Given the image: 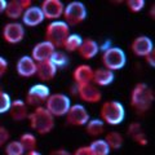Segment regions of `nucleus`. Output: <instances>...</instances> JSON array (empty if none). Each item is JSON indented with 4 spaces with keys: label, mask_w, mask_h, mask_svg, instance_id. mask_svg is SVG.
Listing matches in <instances>:
<instances>
[{
    "label": "nucleus",
    "mask_w": 155,
    "mask_h": 155,
    "mask_svg": "<svg viewBox=\"0 0 155 155\" xmlns=\"http://www.w3.org/2000/svg\"><path fill=\"white\" fill-rule=\"evenodd\" d=\"M130 51L134 56L137 57H146L149 53L154 51L153 40L146 35H140L133 39L132 44H130Z\"/></svg>",
    "instance_id": "f8f14e48"
},
{
    "label": "nucleus",
    "mask_w": 155,
    "mask_h": 155,
    "mask_svg": "<svg viewBox=\"0 0 155 155\" xmlns=\"http://www.w3.org/2000/svg\"><path fill=\"white\" fill-rule=\"evenodd\" d=\"M81 41H83V38L79 34H70L65 40L62 48H65V51L67 52H76L79 49V47L81 45Z\"/></svg>",
    "instance_id": "a878e982"
},
{
    "label": "nucleus",
    "mask_w": 155,
    "mask_h": 155,
    "mask_svg": "<svg viewBox=\"0 0 155 155\" xmlns=\"http://www.w3.org/2000/svg\"><path fill=\"white\" fill-rule=\"evenodd\" d=\"M105 123L101 119H89V122L85 124V132L91 137H98L105 132Z\"/></svg>",
    "instance_id": "5701e85b"
},
{
    "label": "nucleus",
    "mask_w": 155,
    "mask_h": 155,
    "mask_svg": "<svg viewBox=\"0 0 155 155\" xmlns=\"http://www.w3.org/2000/svg\"><path fill=\"white\" fill-rule=\"evenodd\" d=\"M54 51H56V48L53 47L49 41L43 40V41H39L34 45L30 57L36 62V64H39V62H44V61H49V58L52 57Z\"/></svg>",
    "instance_id": "ddd939ff"
},
{
    "label": "nucleus",
    "mask_w": 155,
    "mask_h": 155,
    "mask_svg": "<svg viewBox=\"0 0 155 155\" xmlns=\"http://www.w3.org/2000/svg\"><path fill=\"white\" fill-rule=\"evenodd\" d=\"M12 105V98L7 92H4L3 89H0V114L8 113Z\"/></svg>",
    "instance_id": "c756f323"
},
{
    "label": "nucleus",
    "mask_w": 155,
    "mask_h": 155,
    "mask_svg": "<svg viewBox=\"0 0 155 155\" xmlns=\"http://www.w3.org/2000/svg\"><path fill=\"white\" fill-rule=\"evenodd\" d=\"M49 61L53 64V66L58 69V67H65L67 64H69V58H67V54L62 51H54L53 52L52 57L49 58Z\"/></svg>",
    "instance_id": "cd10ccee"
},
{
    "label": "nucleus",
    "mask_w": 155,
    "mask_h": 155,
    "mask_svg": "<svg viewBox=\"0 0 155 155\" xmlns=\"http://www.w3.org/2000/svg\"><path fill=\"white\" fill-rule=\"evenodd\" d=\"M9 138H11V133H9V130L0 125V147H2L3 145L8 143Z\"/></svg>",
    "instance_id": "2f4dec72"
},
{
    "label": "nucleus",
    "mask_w": 155,
    "mask_h": 155,
    "mask_svg": "<svg viewBox=\"0 0 155 155\" xmlns=\"http://www.w3.org/2000/svg\"><path fill=\"white\" fill-rule=\"evenodd\" d=\"M102 64L105 69L113 72L116 70H122L127 64V56L122 48L109 47L102 53Z\"/></svg>",
    "instance_id": "39448f33"
},
{
    "label": "nucleus",
    "mask_w": 155,
    "mask_h": 155,
    "mask_svg": "<svg viewBox=\"0 0 155 155\" xmlns=\"http://www.w3.org/2000/svg\"><path fill=\"white\" fill-rule=\"evenodd\" d=\"M40 9L44 14V18L57 21L64 14L65 4L61 0H44L40 5Z\"/></svg>",
    "instance_id": "9b49d317"
},
{
    "label": "nucleus",
    "mask_w": 155,
    "mask_h": 155,
    "mask_svg": "<svg viewBox=\"0 0 155 155\" xmlns=\"http://www.w3.org/2000/svg\"><path fill=\"white\" fill-rule=\"evenodd\" d=\"M49 96H51V91L45 84L43 83L34 84L26 93V105L39 107L43 104H45V101L48 100Z\"/></svg>",
    "instance_id": "6e6552de"
},
{
    "label": "nucleus",
    "mask_w": 155,
    "mask_h": 155,
    "mask_svg": "<svg viewBox=\"0 0 155 155\" xmlns=\"http://www.w3.org/2000/svg\"><path fill=\"white\" fill-rule=\"evenodd\" d=\"M21 18H22V25L27 27H35L43 23V21L45 19L40 7H36V5H31L27 9H25Z\"/></svg>",
    "instance_id": "dca6fc26"
},
{
    "label": "nucleus",
    "mask_w": 155,
    "mask_h": 155,
    "mask_svg": "<svg viewBox=\"0 0 155 155\" xmlns=\"http://www.w3.org/2000/svg\"><path fill=\"white\" fill-rule=\"evenodd\" d=\"M70 106H71V101L67 94L53 93L48 97L44 107L53 115V118H56V116H65L67 111H69Z\"/></svg>",
    "instance_id": "423d86ee"
},
{
    "label": "nucleus",
    "mask_w": 155,
    "mask_h": 155,
    "mask_svg": "<svg viewBox=\"0 0 155 155\" xmlns=\"http://www.w3.org/2000/svg\"><path fill=\"white\" fill-rule=\"evenodd\" d=\"M23 154H25V150H23L19 141H9L5 145V155H23Z\"/></svg>",
    "instance_id": "c85d7f7f"
},
{
    "label": "nucleus",
    "mask_w": 155,
    "mask_h": 155,
    "mask_svg": "<svg viewBox=\"0 0 155 155\" xmlns=\"http://www.w3.org/2000/svg\"><path fill=\"white\" fill-rule=\"evenodd\" d=\"M72 79L75 85H84L92 83L93 79V69L89 65H79L72 72Z\"/></svg>",
    "instance_id": "a211bd4d"
},
{
    "label": "nucleus",
    "mask_w": 155,
    "mask_h": 155,
    "mask_svg": "<svg viewBox=\"0 0 155 155\" xmlns=\"http://www.w3.org/2000/svg\"><path fill=\"white\" fill-rule=\"evenodd\" d=\"M65 116H66V122L71 125H75V127H83L91 119L88 110L80 104L71 105Z\"/></svg>",
    "instance_id": "1a4fd4ad"
},
{
    "label": "nucleus",
    "mask_w": 155,
    "mask_h": 155,
    "mask_svg": "<svg viewBox=\"0 0 155 155\" xmlns=\"http://www.w3.org/2000/svg\"><path fill=\"white\" fill-rule=\"evenodd\" d=\"M70 35V27L65 21H52L45 28V40L49 41L54 48L64 45L67 36Z\"/></svg>",
    "instance_id": "20e7f679"
},
{
    "label": "nucleus",
    "mask_w": 155,
    "mask_h": 155,
    "mask_svg": "<svg viewBox=\"0 0 155 155\" xmlns=\"http://www.w3.org/2000/svg\"><path fill=\"white\" fill-rule=\"evenodd\" d=\"M154 102V92L147 84L137 83L130 92V105L137 114H143Z\"/></svg>",
    "instance_id": "f257e3e1"
},
{
    "label": "nucleus",
    "mask_w": 155,
    "mask_h": 155,
    "mask_svg": "<svg viewBox=\"0 0 155 155\" xmlns=\"http://www.w3.org/2000/svg\"><path fill=\"white\" fill-rule=\"evenodd\" d=\"M115 79V74L113 71H110L107 69H97L93 70V79H92V83L96 87H106L111 84Z\"/></svg>",
    "instance_id": "aec40b11"
},
{
    "label": "nucleus",
    "mask_w": 155,
    "mask_h": 155,
    "mask_svg": "<svg viewBox=\"0 0 155 155\" xmlns=\"http://www.w3.org/2000/svg\"><path fill=\"white\" fill-rule=\"evenodd\" d=\"M25 38V26L17 21L7 23L3 28V39L9 44H18Z\"/></svg>",
    "instance_id": "9d476101"
},
{
    "label": "nucleus",
    "mask_w": 155,
    "mask_h": 155,
    "mask_svg": "<svg viewBox=\"0 0 155 155\" xmlns=\"http://www.w3.org/2000/svg\"><path fill=\"white\" fill-rule=\"evenodd\" d=\"M72 155H93V154H92V151L89 150L88 146H81L79 149H76L75 153Z\"/></svg>",
    "instance_id": "c9c22d12"
},
{
    "label": "nucleus",
    "mask_w": 155,
    "mask_h": 155,
    "mask_svg": "<svg viewBox=\"0 0 155 155\" xmlns=\"http://www.w3.org/2000/svg\"><path fill=\"white\" fill-rule=\"evenodd\" d=\"M104 140L109 145L110 150H116V149L122 147L124 143V137L122 136V133L116 132V130H110L109 133H106Z\"/></svg>",
    "instance_id": "b1692460"
},
{
    "label": "nucleus",
    "mask_w": 155,
    "mask_h": 155,
    "mask_svg": "<svg viewBox=\"0 0 155 155\" xmlns=\"http://www.w3.org/2000/svg\"><path fill=\"white\" fill-rule=\"evenodd\" d=\"M132 138H133L138 145H141V146H145V145H147V138H146V136H145L143 132H140V133H137V134H134Z\"/></svg>",
    "instance_id": "72a5a7b5"
},
{
    "label": "nucleus",
    "mask_w": 155,
    "mask_h": 155,
    "mask_svg": "<svg viewBox=\"0 0 155 155\" xmlns=\"http://www.w3.org/2000/svg\"><path fill=\"white\" fill-rule=\"evenodd\" d=\"M32 3L30 0H11V2H7V7H5V16L8 18L13 19V21H17L18 18L22 17L25 9H27L28 7H31Z\"/></svg>",
    "instance_id": "2eb2a0df"
},
{
    "label": "nucleus",
    "mask_w": 155,
    "mask_h": 155,
    "mask_svg": "<svg viewBox=\"0 0 155 155\" xmlns=\"http://www.w3.org/2000/svg\"><path fill=\"white\" fill-rule=\"evenodd\" d=\"M23 155H41L38 150H32V151H28V153H25Z\"/></svg>",
    "instance_id": "ea45409f"
},
{
    "label": "nucleus",
    "mask_w": 155,
    "mask_h": 155,
    "mask_svg": "<svg viewBox=\"0 0 155 155\" xmlns=\"http://www.w3.org/2000/svg\"><path fill=\"white\" fill-rule=\"evenodd\" d=\"M17 74L22 78H31L36 74V62L30 56H22L16 64Z\"/></svg>",
    "instance_id": "f3484780"
},
{
    "label": "nucleus",
    "mask_w": 155,
    "mask_h": 155,
    "mask_svg": "<svg viewBox=\"0 0 155 155\" xmlns=\"http://www.w3.org/2000/svg\"><path fill=\"white\" fill-rule=\"evenodd\" d=\"M78 96L80 97L81 101H84L87 104H97L102 98L101 91L93 83L78 87Z\"/></svg>",
    "instance_id": "4468645a"
},
{
    "label": "nucleus",
    "mask_w": 155,
    "mask_h": 155,
    "mask_svg": "<svg viewBox=\"0 0 155 155\" xmlns=\"http://www.w3.org/2000/svg\"><path fill=\"white\" fill-rule=\"evenodd\" d=\"M5 7H7V2H5V0H0V14L4 13V11H5Z\"/></svg>",
    "instance_id": "58836bf2"
},
{
    "label": "nucleus",
    "mask_w": 155,
    "mask_h": 155,
    "mask_svg": "<svg viewBox=\"0 0 155 155\" xmlns=\"http://www.w3.org/2000/svg\"><path fill=\"white\" fill-rule=\"evenodd\" d=\"M127 7H128V9L130 12L138 13L140 11H142V9L145 8V2L143 0H128Z\"/></svg>",
    "instance_id": "7c9ffc66"
},
{
    "label": "nucleus",
    "mask_w": 155,
    "mask_h": 155,
    "mask_svg": "<svg viewBox=\"0 0 155 155\" xmlns=\"http://www.w3.org/2000/svg\"><path fill=\"white\" fill-rule=\"evenodd\" d=\"M88 147L93 155H109L111 151L109 145L106 143V141L105 140H101V138L93 140V141L88 145Z\"/></svg>",
    "instance_id": "393cba45"
},
{
    "label": "nucleus",
    "mask_w": 155,
    "mask_h": 155,
    "mask_svg": "<svg viewBox=\"0 0 155 155\" xmlns=\"http://www.w3.org/2000/svg\"><path fill=\"white\" fill-rule=\"evenodd\" d=\"M125 118V109L123 104L119 101H106L102 104L100 110V119L105 124L109 125H118L124 120Z\"/></svg>",
    "instance_id": "7ed1b4c3"
},
{
    "label": "nucleus",
    "mask_w": 155,
    "mask_h": 155,
    "mask_svg": "<svg viewBox=\"0 0 155 155\" xmlns=\"http://www.w3.org/2000/svg\"><path fill=\"white\" fill-rule=\"evenodd\" d=\"M7 71H8V61L4 57L0 56V79L4 76Z\"/></svg>",
    "instance_id": "f704fd0d"
},
{
    "label": "nucleus",
    "mask_w": 155,
    "mask_h": 155,
    "mask_svg": "<svg viewBox=\"0 0 155 155\" xmlns=\"http://www.w3.org/2000/svg\"><path fill=\"white\" fill-rule=\"evenodd\" d=\"M27 118L30 127L39 134H48L54 128V118L44 106L35 107L28 114Z\"/></svg>",
    "instance_id": "f03ea898"
},
{
    "label": "nucleus",
    "mask_w": 155,
    "mask_h": 155,
    "mask_svg": "<svg viewBox=\"0 0 155 155\" xmlns=\"http://www.w3.org/2000/svg\"><path fill=\"white\" fill-rule=\"evenodd\" d=\"M57 69L51 61H44V62H39L36 64V76L41 81H49L56 76Z\"/></svg>",
    "instance_id": "412c9836"
},
{
    "label": "nucleus",
    "mask_w": 155,
    "mask_h": 155,
    "mask_svg": "<svg viewBox=\"0 0 155 155\" xmlns=\"http://www.w3.org/2000/svg\"><path fill=\"white\" fill-rule=\"evenodd\" d=\"M145 61L147 62V64L151 66V67H154L155 66V49L151 52V53H149V54L145 57Z\"/></svg>",
    "instance_id": "e433bc0d"
},
{
    "label": "nucleus",
    "mask_w": 155,
    "mask_h": 155,
    "mask_svg": "<svg viewBox=\"0 0 155 155\" xmlns=\"http://www.w3.org/2000/svg\"><path fill=\"white\" fill-rule=\"evenodd\" d=\"M49 155H72V154L69 153L65 149H57V150H52L49 153Z\"/></svg>",
    "instance_id": "4c0bfd02"
},
{
    "label": "nucleus",
    "mask_w": 155,
    "mask_h": 155,
    "mask_svg": "<svg viewBox=\"0 0 155 155\" xmlns=\"http://www.w3.org/2000/svg\"><path fill=\"white\" fill-rule=\"evenodd\" d=\"M98 51H100V44L96 40H93V39H83L81 45L78 49L83 60H92V58H94Z\"/></svg>",
    "instance_id": "6ab92c4d"
},
{
    "label": "nucleus",
    "mask_w": 155,
    "mask_h": 155,
    "mask_svg": "<svg viewBox=\"0 0 155 155\" xmlns=\"http://www.w3.org/2000/svg\"><path fill=\"white\" fill-rule=\"evenodd\" d=\"M18 141H19V143L22 145L23 150H25V153L32 151V150H36L38 141H36V137L32 133H23V134H21V137H19Z\"/></svg>",
    "instance_id": "bb28decb"
},
{
    "label": "nucleus",
    "mask_w": 155,
    "mask_h": 155,
    "mask_svg": "<svg viewBox=\"0 0 155 155\" xmlns=\"http://www.w3.org/2000/svg\"><path fill=\"white\" fill-rule=\"evenodd\" d=\"M11 114L12 119L16 122H22L28 116V110H27V105L23 100H16L12 101L11 109L8 111Z\"/></svg>",
    "instance_id": "4be33fe9"
},
{
    "label": "nucleus",
    "mask_w": 155,
    "mask_h": 155,
    "mask_svg": "<svg viewBox=\"0 0 155 155\" xmlns=\"http://www.w3.org/2000/svg\"><path fill=\"white\" fill-rule=\"evenodd\" d=\"M140 132H142V127H141V124H140V123L133 122V123L129 124V127H128V134L130 136V137H133L134 134H137Z\"/></svg>",
    "instance_id": "473e14b6"
},
{
    "label": "nucleus",
    "mask_w": 155,
    "mask_h": 155,
    "mask_svg": "<svg viewBox=\"0 0 155 155\" xmlns=\"http://www.w3.org/2000/svg\"><path fill=\"white\" fill-rule=\"evenodd\" d=\"M87 14H88V12H87L84 4L81 2H78V0H74V2L65 5L62 17L65 18V22L69 26H75L85 21Z\"/></svg>",
    "instance_id": "0eeeda50"
}]
</instances>
